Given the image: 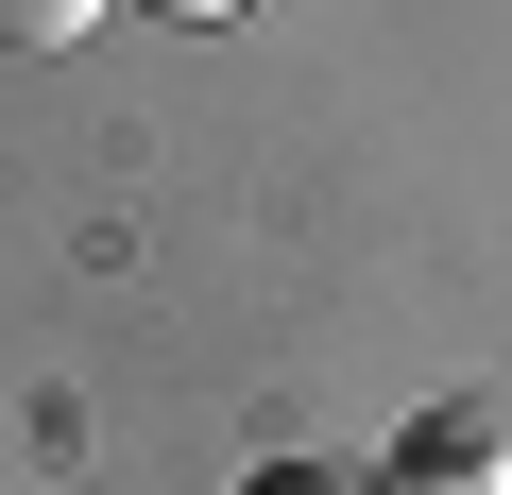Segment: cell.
Here are the masks:
<instances>
[{
  "label": "cell",
  "instance_id": "obj_1",
  "mask_svg": "<svg viewBox=\"0 0 512 495\" xmlns=\"http://www.w3.org/2000/svg\"><path fill=\"white\" fill-rule=\"evenodd\" d=\"M376 495H512V393H444V410H410L393 461H376Z\"/></svg>",
  "mask_w": 512,
  "mask_h": 495
},
{
  "label": "cell",
  "instance_id": "obj_2",
  "mask_svg": "<svg viewBox=\"0 0 512 495\" xmlns=\"http://www.w3.org/2000/svg\"><path fill=\"white\" fill-rule=\"evenodd\" d=\"M103 0H0V52H86Z\"/></svg>",
  "mask_w": 512,
  "mask_h": 495
},
{
  "label": "cell",
  "instance_id": "obj_3",
  "mask_svg": "<svg viewBox=\"0 0 512 495\" xmlns=\"http://www.w3.org/2000/svg\"><path fill=\"white\" fill-rule=\"evenodd\" d=\"M256 495H359V478H325V461H291V478H256Z\"/></svg>",
  "mask_w": 512,
  "mask_h": 495
},
{
  "label": "cell",
  "instance_id": "obj_4",
  "mask_svg": "<svg viewBox=\"0 0 512 495\" xmlns=\"http://www.w3.org/2000/svg\"><path fill=\"white\" fill-rule=\"evenodd\" d=\"M154 18H239V0H154Z\"/></svg>",
  "mask_w": 512,
  "mask_h": 495
}]
</instances>
